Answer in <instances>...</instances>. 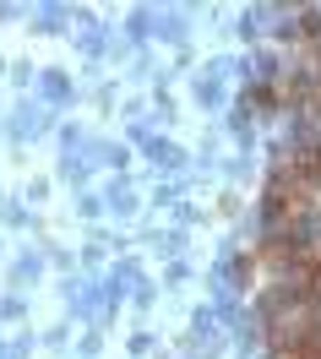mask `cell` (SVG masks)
<instances>
[{
	"instance_id": "1",
	"label": "cell",
	"mask_w": 321,
	"mask_h": 359,
	"mask_svg": "<svg viewBox=\"0 0 321 359\" xmlns=\"http://www.w3.org/2000/svg\"><path fill=\"white\" fill-rule=\"evenodd\" d=\"M305 212H310V185H305L289 163H278L273 180H267V196H261L267 234H289V229H299V224H305Z\"/></svg>"
}]
</instances>
